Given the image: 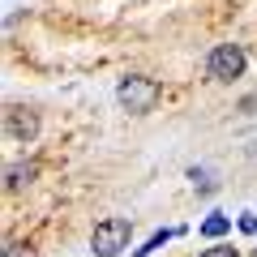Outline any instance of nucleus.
Masks as SVG:
<instances>
[{
  "label": "nucleus",
  "mask_w": 257,
  "mask_h": 257,
  "mask_svg": "<svg viewBox=\"0 0 257 257\" xmlns=\"http://www.w3.org/2000/svg\"><path fill=\"white\" fill-rule=\"evenodd\" d=\"M159 94H163L159 82H155V77H142V73L120 77V86H116V99H120V107H124L128 116H146V111H155Z\"/></svg>",
  "instance_id": "obj_1"
},
{
  "label": "nucleus",
  "mask_w": 257,
  "mask_h": 257,
  "mask_svg": "<svg viewBox=\"0 0 257 257\" xmlns=\"http://www.w3.org/2000/svg\"><path fill=\"white\" fill-rule=\"evenodd\" d=\"M128 240H133V223H128L124 214H111V219L94 223V231H90L94 257H116V253H124Z\"/></svg>",
  "instance_id": "obj_2"
},
{
  "label": "nucleus",
  "mask_w": 257,
  "mask_h": 257,
  "mask_svg": "<svg viewBox=\"0 0 257 257\" xmlns=\"http://www.w3.org/2000/svg\"><path fill=\"white\" fill-rule=\"evenodd\" d=\"M206 69H210L214 82H236V77H244L248 56H244V47H240V43H219L210 52V60H206Z\"/></svg>",
  "instance_id": "obj_3"
},
{
  "label": "nucleus",
  "mask_w": 257,
  "mask_h": 257,
  "mask_svg": "<svg viewBox=\"0 0 257 257\" xmlns=\"http://www.w3.org/2000/svg\"><path fill=\"white\" fill-rule=\"evenodd\" d=\"M9 133L18 142H30L39 133V116H35V111H26V107H13L9 111Z\"/></svg>",
  "instance_id": "obj_4"
},
{
  "label": "nucleus",
  "mask_w": 257,
  "mask_h": 257,
  "mask_svg": "<svg viewBox=\"0 0 257 257\" xmlns=\"http://www.w3.org/2000/svg\"><path fill=\"white\" fill-rule=\"evenodd\" d=\"M35 176H39V167H35V163H13L9 172H5V180H9L13 189H18V184H30Z\"/></svg>",
  "instance_id": "obj_5"
},
{
  "label": "nucleus",
  "mask_w": 257,
  "mask_h": 257,
  "mask_svg": "<svg viewBox=\"0 0 257 257\" xmlns=\"http://www.w3.org/2000/svg\"><path fill=\"white\" fill-rule=\"evenodd\" d=\"M227 231H231V219H227V214H210V219L202 223V236H210V240L227 236Z\"/></svg>",
  "instance_id": "obj_6"
},
{
  "label": "nucleus",
  "mask_w": 257,
  "mask_h": 257,
  "mask_svg": "<svg viewBox=\"0 0 257 257\" xmlns=\"http://www.w3.org/2000/svg\"><path fill=\"white\" fill-rule=\"evenodd\" d=\"M172 236H176V231H167V227H163V231H155V236H150L146 244L138 248V253H142V257H146V253H155V248H163V244H167V240H172Z\"/></svg>",
  "instance_id": "obj_7"
},
{
  "label": "nucleus",
  "mask_w": 257,
  "mask_h": 257,
  "mask_svg": "<svg viewBox=\"0 0 257 257\" xmlns=\"http://www.w3.org/2000/svg\"><path fill=\"white\" fill-rule=\"evenodd\" d=\"M202 257H240V253H236V248H231V244H214V248H206Z\"/></svg>",
  "instance_id": "obj_8"
},
{
  "label": "nucleus",
  "mask_w": 257,
  "mask_h": 257,
  "mask_svg": "<svg viewBox=\"0 0 257 257\" xmlns=\"http://www.w3.org/2000/svg\"><path fill=\"white\" fill-rule=\"evenodd\" d=\"M240 231H248V236H257V214H240Z\"/></svg>",
  "instance_id": "obj_9"
},
{
  "label": "nucleus",
  "mask_w": 257,
  "mask_h": 257,
  "mask_svg": "<svg viewBox=\"0 0 257 257\" xmlns=\"http://www.w3.org/2000/svg\"><path fill=\"white\" fill-rule=\"evenodd\" d=\"M253 257H257V248H253Z\"/></svg>",
  "instance_id": "obj_10"
}]
</instances>
